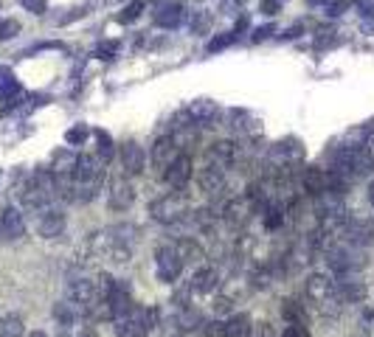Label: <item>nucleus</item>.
<instances>
[{
  "instance_id": "1",
  "label": "nucleus",
  "mask_w": 374,
  "mask_h": 337,
  "mask_svg": "<svg viewBox=\"0 0 374 337\" xmlns=\"http://www.w3.org/2000/svg\"><path fill=\"white\" fill-rule=\"evenodd\" d=\"M158 321H160V312L152 309V307H132L124 318L113 321L116 324V335L119 337H146L149 332L158 329Z\"/></svg>"
},
{
  "instance_id": "2",
  "label": "nucleus",
  "mask_w": 374,
  "mask_h": 337,
  "mask_svg": "<svg viewBox=\"0 0 374 337\" xmlns=\"http://www.w3.org/2000/svg\"><path fill=\"white\" fill-rule=\"evenodd\" d=\"M189 194L183 189H175L163 197H158L152 206H149V217L160 225H177L186 214H189Z\"/></svg>"
},
{
  "instance_id": "3",
  "label": "nucleus",
  "mask_w": 374,
  "mask_h": 337,
  "mask_svg": "<svg viewBox=\"0 0 374 337\" xmlns=\"http://www.w3.org/2000/svg\"><path fill=\"white\" fill-rule=\"evenodd\" d=\"M90 253L105 259V261H116V264L129 261V247L122 244L110 230H99L90 236Z\"/></svg>"
},
{
  "instance_id": "4",
  "label": "nucleus",
  "mask_w": 374,
  "mask_h": 337,
  "mask_svg": "<svg viewBox=\"0 0 374 337\" xmlns=\"http://www.w3.org/2000/svg\"><path fill=\"white\" fill-rule=\"evenodd\" d=\"M155 273H158V278H160L163 284H175V281L180 278L183 261H180L175 244H163V247L155 250Z\"/></svg>"
},
{
  "instance_id": "5",
  "label": "nucleus",
  "mask_w": 374,
  "mask_h": 337,
  "mask_svg": "<svg viewBox=\"0 0 374 337\" xmlns=\"http://www.w3.org/2000/svg\"><path fill=\"white\" fill-rule=\"evenodd\" d=\"M68 298L74 301V304H79V309L85 312V315H90L105 298L99 295V287L93 284V281H88V278H76V281H71V287H68Z\"/></svg>"
},
{
  "instance_id": "6",
  "label": "nucleus",
  "mask_w": 374,
  "mask_h": 337,
  "mask_svg": "<svg viewBox=\"0 0 374 337\" xmlns=\"http://www.w3.org/2000/svg\"><path fill=\"white\" fill-rule=\"evenodd\" d=\"M177 155H180V152H177V141H175V135H160V138L152 143V152H149L152 169L163 175V172L172 166V160H175Z\"/></svg>"
},
{
  "instance_id": "7",
  "label": "nucleus",
  "mask_w": 374,
  "mask_h": 337,
  "mask_svg": "<svg viewBox=\"0 0 374 337\" xmlns=\"http://www.w3.org/2000/svg\"><path fill=\"white\" fill-rule=\"evenodd\" d=\"M192 175H194V160H192L189 152H180V155L172 160V166L163 172V180H166L172 189H186L189 180H192Z\"/></svg>"
},
{
  "instance_id": "8",
  "label": "nucleus",
  "mask_w": 374,
  "mask_h": 337,
  "mask_svg": "<svg viewBox=\"0 0 374 337\" xmlns=\"http://www.w3.org/2000/svg\"><path fill=\"white\" fill-rule=\"evenodd\" d=\"M105 304H107V309H110L113 321L124 318L127 312L135 307V304H132V295H129V287H127L124 281H119V278H116V284L105 292Z\"/></svg>"
},
{
  "instance_id": "9",
  "label": "nucleus",
  "mask_w": 374,
  "mask_h": 337,
  "mask_svg": "<svg viewBox=\"0 0 374 337\" xmlns=\"http://www.w3.org/2000/svg\"><path fill=\"white\" fill-rule=\"evenodd\" d=\"M0 236H3L6 242H17V239L25 236V220H23L20 208L6 206V208L0 211Z\"/></svg>"
},
{
  "instance_id": "10",
  "label": "nucleus",
  "mask_w": 374,
  "mask_h": 337,
  "mask_svg": "<svg viewBox=\"0 0 374 337\" xmlns=\"http://www.w3.org/2000/svg\"><path fill=\"white\" fill-rule=\"evenodd\" d=\"M237 160H240V146L234 141H226L223 138V141H214L209 146V163H214L220 169H231Z\"/></svg>"
},
{
  "instance_id": "11",
  "label": "nucleus",
  "mask_w": 374,
  "mask_h": 337,
  "mask_svg": "<svg viewBox=\"0 0 374 337\" xmlns=\"http://www.w3.org/2000/svg\"><path fill=\"white\" fill-rule=\"evenodd\" d=\"M119 155H122V169H124V175H129V177L144 175L146 155H144L141 143H135V141H124V143H122V149H119Z\"/></svg>"
},
{
  "instance_id": "12",
  "label": "nucleus",
  "mask_w": 374,
  "mask_h": 337,
  "mask_svg": "<svg viewBox=\"0 0 374 337\" xmlns=\"http://www.w3.org/2000/svg\"><path fill=\"white\" fill-rule=\"evenodd\" d=\"M197 186H200V191L209 194V197L220 194V191L226 189V169H220V166H214V163H206V166L200 169V175H197Z\"/></svg>"
},
{
  "instance_id": "13",
  "label": "nucleus",
  "mask_w": 374,
  "mask_h": 337,
  "mask_svg": "<svg viewBox=\"0 0 374 337\" xmlns=\"http://www.w3.org/2000/svg\"><path fill=\"white\" fill-rule=\"evenodd\" d=\"M304 292H307V298H310L312 304H327L329 298H335V284L329 281V276L315 273V276H310V278H307Z\"/></svg>"
},
{
  "instance_id": "14",
  "label": "nucleus",
  "mask_w": 374,
  "mask_h": 337,
  "mask_svg": "<svg viewBox=\"0 0 374 337\" xmlns=\"http://www.w3.org/2000/svg\"><path fill=\"white\" fill-rule=\"evenodd\" d=\"M155 23L160 28H177L183 23V3L180 0H160L155 6Z\"/></svg>"
},
{
  "instance_id": "15",
  "label": "nucleus",
  "mask_w": 374,
  "mask_h": 337,
  "mask_svg": "<svg viewBox=\"0 0 374 337\" xmlns=\"http://www.w3.org/2000/svg\"><path fill=\"white\" fill-rule=\"evenodd\" d=\"M107 203H110L113 211H127V208L135 203V189H132V183H127L124 177L113 180V183H110V191H107Z\"/></svg>"
},
{
  "instance_id": "16",
  "label": "nucleus",
  "mask_w": 374,
  "mask_h": 337,
  "mask_svg": "<svg viewBox=\"0 0 374 337\" xmlns=\"http://www.w3.org/2000/svg\"><path fill=\"white\" fill-rule=\"evenodd\" d=\"M192 290L200 292V295L217 292V290H220V270H217V267H209V264L197 267L194 276H192Z\"/></svg>"
},
{
  "instance_id": "17",
  "label": "nucleus",
  "mask_w": 374,
  "mask_h": 337,
  "mask_svg": "<svg viewBox=\"0 0 374 337\" xmlns=\"http://www.w3.org/2000/svg\"><path fill=\"white\" fill-rule=\"evenodd\" d=\"M37 230H40L42 239H57V236H62V230H65V214L57 211L54 206L45 208V211L40 214V220H37Z\"/></svg>"
},
{
  "instance_id": "18",
  "label": "nucleus",
  "mask_w": 374,
  "mask_h": 337,
  "mask_svg": "<svg viewBox=\"0 0 374 337\" xmlns=\"http://www.w3.org/2000/svg\"><path fill=\"white\" fill-rule=\"evenodd\" d=\"M301 186H304V191L310 197H321L329 189V175L324 169H318V166H307L304 175H301Z\"/></svg>"
},
{
  "instance_id": "19",
  "label": "nucleus",
  "mask_w": 374,
  "mask_h": 337,
  "mask_svg": "<svg viewBox=\"0 0 374 337\" xmlns=\"http://www.w3.org/2000/svg\"><path fill=\"white\" fill-rule=\"evenodd\" d=\"M253 214V206H250L245 197H234L226 208H223V220L231 225V227H242Z\"/></svg>"
},
{
  "instance_id": "20",
  "label": "nucleus",
  "mask_w": 374,
  "mask_h": 337,
  "mask_svg": "<svg viewBox=\"0 0 374 337\" xmlns=\"http://www.w3.org/2000/svg\"><path fill=\"white\" fill-rule=\"evenodd\" d=\"M54 318L59 321L62 329H74V326L85 318V312L79 309V304H74L71 298H65V301H57V304H54Z\"/></svg>"
},
{
  "instance_id": "21",
  "label": "nucleus",
  "mask_w": 374,
  "mask_h": 337,
  "mask_svg": "<svg viewBox=\"0 0 374 337\" xmlns=\"http://www.w3.org/2000/svg\"><path fill=\"white\" fill-rule=\"evenodd\" d=\"M344 230H346V239H349V244H352V247H366V244H372V242H374L372 223L352 220V223L344 225Z\"/></svg>"
},
{
  "instance_id": "22",
  "label": "nucleus",
  "mask_w": 374,
  "mask_h": 337,
  "mask_svg": "<svg viewBox=\"0 0 374 337\" xmlns=\"http://www.w3.org/2000/svg\"><path fill=\"white\" fill-rule=\"evenodd\" d=\"M76 152H71V149H59V152H54V158H51V172H54V177H74V166H76Z\"/></svg>"
},
{
  "instance_id": "23",
  "label": "nucleus",
  "mask_w": 374,
  "mask_h": 337,
  "mask_svg": "<svg viewBox=\"0 0 374 337\" xmlns=\"http://www.w3.org/2000/svg\"><path fill=\"white\" fill-rule=\"evenodd\" d=\"M335 295L344 304H361L366 298V284L358 281V278H346V281H341V287L335 290Z\"/></svg>"
},
{
  "instance_id": "24",
  "label": "nucleus",
  "mask_w": 374,
  "mask_h": 337,
  "mask_svg": "<svg viewBox=\"0 0 374 337\" xmlns=\"http://www.w3.org/2000/svg\"><path fill=\"white\" fill-rule=\"evenodd\" d=\"M186 115L194 121V124H211L217 118V105L209 102V99H194L189 107H186Z\"/></svg>"
},
{
  "instance_id": "25",
  "label": "nucleus",
  "mask_w": 374,
  "mask_h": 337,
  "mask_svg": "<svg viewBox=\"0 0 374 337\" xmlns=\"http://www.w3.org/2000/svg\"><path fill=\"white\" fill-rule=\"evenodd\" d=\"M175 250H177V256H180V261H183V264H186V261H194V264H200V261L206 259V250H203V244H200V242H194V239H189V236L177 239V242H175Z\"/></svg>"
},
{
  "instance_id": "26",
  "label": "nucleus",
  "mask_w": 374,
  "mask_h": 337,
  "mask_svg": "<svg viewBox=\"0 0 374 337\" xmlns=\"http://www.w3.org/2000/svg\"><path fill=\"white\" fill-rule=\"evenodd\" d=\"M273 158L279 160V166H290L296 160H301V146L298 141H281L273 146Z\"/></svg>"
},
{
  "instance_id": "27",
  "label": "nucleus",
  "mask_w": 374,
  "mask_h": 337,
  "mask_svg": "<svg viewBox=\"0 0 374 337\" xmlns=\"http://www.w3.org/2000/svg\"><path fill=\"white\" fill-rule=\"evenodd\" d=\"M281 318H284L290 326H304V324H307V309H304V304L287 298V301H281Z\"/></svg>"
},
{
  "instance_id": "28",
  "label": "nucleus",
  "mask_w": 374,
  "mask_h": 337,
  "mask_svg": "<svg viewBox=\"0 0 374 337\" xmlns=\"http://www.w3.org/2000/svg\"><path fill=\"white\" fill-rule=\"evenodd\" d=\"M226 337H253V324L248 315H234L226 321Z\"/></svg>"
},
{
  "instance_id": "29",
  "label": "nucleus",
  "mask_w": 374,
  "mask_h": 337,
  "mask_svg": "<svg viewBox=\"0 0 374 337\" xmlns=\"http://www.w3.org/2000/svg\"><path fill=\"white\" fill-rule=\"evenodd\" d=\"M231 124H234L240 132H250V135L259 132V121L245 110H231Z\"/></svg>"
},
{
  "instance_id": "30",
  "label": "nucleus",
  "mask_w": 374,
  "mask_h": 337,
  "mask_svg": "<svg viewBox=\"0 0 374 337\" xmlns=\"http://www.w3.org/2000/svg\"><path fill=\"white\" fill-rule=\"evenodd\" d=\"M262 214H264V227L267 230H279L284 225V220H287V208L284 206H267Z\"/></svg>"
},
{
  "instance_id": "31",
  "label": "nucleus",
  "mask_w": 374,
  "mask_h": 337,
  "mask_svg": "<svg viewBox=\"0 0 374 337\" xmlns=\"http://www.w3.org/2000/svg\"><path fill=\"white\" fill-rule=\"evenodd\" d=\"M96 141H99V160L107 166L110 160H113V152H116V146H113V138L105 132V129H96Z\"/></svg>"
},
{
  "instance_id": "32",
  "label": "nucleus",
  "mask_w": 374,
  "mask_h": 337,
  "mask_svg": "<svg viewBox=\"0 0 374 337\" xmlns=\"http://www.w3.org/2000/svg\"><path fill=\"white\" fill-rule=\"evenodd\" d=\"M0 335L3 337H23L25 329H23V318L20 315H6L0 321Z\"/></svg>"
},
{
  "instance_id": "33",
  "label": "nucleus",
  "mask_w": 374,
  "mask_h": 337,
  "mask_svg": "<svg viewBox=\"0 0 374 337\" xmlns=\"http://www.w3.org/2000/svg\"><path fill=\"white\" fill-rule=\"evenodd\" d=\"M88 135H90V129H88L85 124H74V126L65 132V143H68V146H82Z\"/></svg>"
},
{
  "instance_id": "34",
  "label": "nucleus",
  "mask_w": 374,
  "mask_h": 337,
  "mask_svg": "<svg viewBox=\"0 0 374 337\" xmlns=\"http://www.w3.org/2000/svg\"><path fill=\"white\" fill-rule=\"evenodd\" d=\"M141 11H144V0H132L124 11L119 14V23H135L141 17Z\"/></svg>"
},
{
  "instance_id": "35",
  "label": "nucleus",
  "mask_w": 374,
  "mask_h": 337,
  "mask_svg": "<svg viewBox=\"0 0 374 337\" xmlns=\"http://www.w3.org/2000/svg\"><path fill=\"white\" fill-rule=\"evenodd\" d=\"M17 31H20V23L17 20H0V40L6 42V40H11V37H17Z\"/></svg>"
},
{
  "instance_id": "36",
  "label": "nucleus",
  "mask_w": 374,
  "mask_h": 337,
  "mask_svg": "<svg viewBox=\"0 0 374 337\" xmlns=\"http://www.w3.org/2000/svg\"><path fill=\"white\" fill-rule=\"evenodd\" d=\"M200 332H203V337H226V324L223 321H209V324L200 326Z\"/></svg>"
},
{
  "instance_id": "37",
  "label": "nucleus",
  "mask_w": 374,
  "mask_h": 337,
  "mask_svg": "<svg viewBox=\"0 0 374 337\" xmlns=\"http://www.w3.org/2000/svg\"><path fill=\"white\" fill-rule=\"evenodd\" d=\"M23 8H28L31 14H45L48 11V0H20Z\"/></svg>"
},
{
  "instance_id": "38",
  "label": "nucleus",
  "mask_w": 374,
  "mask_h": 337,
  "mask_svg": "<svg viewBox=\"0 0 374 337\" xmlns=\"http://www.w3.org/2000/svg\"><path fill=\"white\" fill-rule=\"evenodd\" d=\"M234 42V34H223V37H214L211 42H209V51H223V48H228Z\"/></svg>"
},
{
  "instance_id": "39",
  "label": "nucleus",
  "mask_w": 374,
  "mask_h": 337,
  "mask_svg": "<svg viewBox=\"0 0 374 337\" xmlns=\"http://www.w3.org/2000/svg\"><path fill=\"white\" fill-rule=\"evenodd\" d=\"M116 51H119V42H107V45H102L96 54H99V59H113Z\"/></svg>"
},
{
  "instance_id": "40",
  "label": "nucleus",
  "mask_w": 374,
  "mask_h": 337,
  "mask_svg": "<svg viewBox=\"0 0 374 337\" xmlns=\"http://www.w3.org/2000/svg\"><path fill=\"white\" fill-rule=\"evenodd\" d=\"M281 337H312V335H310V329H307V326H287Z\"/></svg>"
},
{
  "instance_id": "41",
  "label": "nucleus",
  "mask_w": 374,
  "mask_h": 337,
  "mask_svg": "<svg viewBox=\"0 0 374 337\" xmlns=\"http://www.w3.org/2000/svg\"><path fill=\"white\" fill-rule=\"evenodd\" d=\"M231 304H234L231 298H226V295H220V298L214 301V312H220V315H223V312H231Z\"/></svg>"
},
{
  "instance_id": "42",
  "label": "nucleus",
  "mask_w": 374,
  "mask_h": 337,
  "mask_svg": "<svg viewBox=\"0 0 374 337\" xmlns=\"http://www.w3.org/2000/svg\"><path fill=\"white\" fill-rule=\"evenodd\" d=\"M281 8V0H262V11L264 14H276Z\"/></svg>"
},
{
  "instance_id": "43",
  "label": "nucleus",
  "mask_w": 374,
  "mask_h": 337,
  "mask_svg": "<svg viewBox=\"0 0 374 337\" xmlns=\"http://www.w3.org/2000/svg\"><path fill=\"white\" fill-rule=\"evenodd\" d=\"M346 6H349L346 0H344V3H329V6H327V14H332V17H338V14H341V11L346 8Z\"/></svg>"
},
{
  "instance_id": "44",
  "label": "nucleus",
  "mask_w": 374,
  "mask_h": 337,
  "mask_svg": "<svg viewBox=\"0 0 374 337\" xmlns=\"http://www.w3.org/2000/svg\"><path fill=\"white\" fill-rule=\"evenodd\" d=\"M270 34H273V25H264V28H259V31H256V37H253V40L259 42V40H267Z\"/></svg>"
},
{
  "instance_id": "45",
  "label": "nucleus",
  "mask_w": 374,
  "mask_h": 337,
  "mask_svg": "<svg viewBox=\"0 0 374 337\" xmlns=\"http://www.w3.org/2000/svg\"><path fill=\"white\" fill-rule=\"evenodd\" d=\"M363 321H366V324H374V309H369V312L363 315Z\"/></svg>"
},
{
  "instance_id": "46",
  "label": "nucleus",
  "mask_w": 374,
  "mask_h": 337,
  "mask_svg": "<svg viewBox=\"0 0 374 337\" xmlns=\"http://www.w3.org/2000/svg\"><path fill=\"white\" fill-rule=\"evenodd\" d=\"M369 200H372V203H374V180H372V183H369Z\"/></svg>"
},
{
  "instance_id": "47",
  "label": "nucleus",
  "mask_w": 374,
  "mask_h": 337,
  "mask_svg": "<svg viewBox=\"0 0 374 337\" xmlns=\"http://www.w3.org/2000/svg\"><path fill=\"white\" fill-rule=\"evenodd\" d=\"M28 337H48V335H45V332H40V329H37V332H31V335H28Z\"/></svg>"
},
{
  "instance_id": "48",
  "label": "nucleus",
  "mask_w": 374,
  "mask_h": 337,
  "mask_svg": "<svg viewBox=\"0 0 374 337\" xmlns=\"http://www.w3.org/2000/svg\"><path fill=\"white\" fill-rule=\"evenodd\" d=\"M0 180H3V172H0Z\"/></svg>"
}]
</instances>
